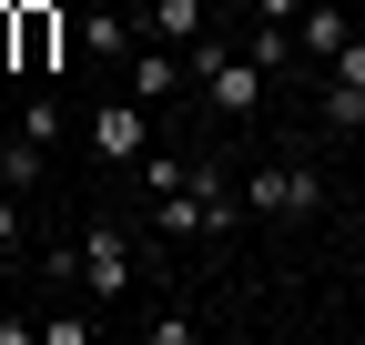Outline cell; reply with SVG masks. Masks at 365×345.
<instances>
[{
    "label": "cell",
    "mask_w": 365,
    "mask_h": 345,
    "mask_svg": "<svg viewBox=\"0 0 365 345\" xmlns=\"http://www.w3.org/2000/svg\"><path fill=\"white\" fill-rule=\"evenodd\" d=\"M132 254H143V234H132V224H112V213H102V224H81V244H71V284H81V294H102V305H112V294L132 284Z\"/></svg>",
    "instance_id": "6da1fadb"
},
{
    "label": "cell",
    "mask_w": 365,
    "mask_h": 345,
    "mask_svg": "<svg viewBox=\"0 0 365 345\" xmlns=\"http://www.w3.org/2000/svg\"><path fill=\"white\" fill-rule=\"evenodd\" d=\"M314 203H325V172H314V163H264L254 183H244V213H264V224L314 213Z\"/></svg>",
    "instance_id": "7a4b0ae2"
},
{
    "label": "cell",
    "mask_w": 365,
    "mask_h": 345,
    "mask_svg": "<svg viewBox=\"0 0 365 345\" xmlns=\"http://www.w3.org/2000/svg\"><path fill=\"white\" fill-rule=\"evenodd\" d=\"M193 71H203V92H213L223 122H244L264 102V61H223V41H193Z\"/></svg>",
    "instance_id": "3957f363"
},
{
    "label": "cell",
    "mask_w": 365,
    "mask_h": 345,
    "mask_svg": "<svg viewBox=\"0 0 365 345\" xmlns=\"http://www.w3.org/2000/svg\"><path fill=\"white\" fill-rule=\"evenodd\" d=\"M11 21H21V71H51L61 61V11L51 0H11Z\"/></svg>",
    "instance_id": "277c9868"
},
{
    "label": "cell",
    "mask_w": 365,
    "mask_h": 345,
    "mask_svg": "<svg viewBox=\"0 0 365 345\" xmlns=\"http://www.w3.org/2000/svg\"><path fill=\"white\" fill-rule=\"evenodd\" d=\"M122 71H132V102H173V81L193 71V61H173V41H143Z\"/></svg>",
    "instance_id": "5b68a950"
},
{
    "label": "cell",
    "mask_w": 365,
    "mask_h": 345,
    "mask_svg": "<svg viewBox=\"0 0 365 345\" xmlns=\"http://www.w3.org/2000/svg\"><path fill=\"white\" fill-rule=\"evenodd\" d=\"M91 143H102L112 163H143V102H102L91 112Z\"/></svg>",
    "instance_id": "8992f818"
},
{
    "label": "cell",
    "mask_w": 365,
    "mask_h": 345,
    "mask_svg": "<svg viewBox=\"0 0 365 345\" xmlns=\"http://www.w3.org/2000/svg\"><path fill=\"white\" fill-rule=\"evenodd\" d=\"M294 51H304L314 71H325V61L345 51V0H314V11H304V31H294Z\"/></svg>",
    "instance_id": "52a82bcc"
},
{
    "label": "cell",
    "mask_w": 365,
    "mask_h": 345,
    "mask_svg": "<svg viewBox=\"0 0 365 345\" xmlns=\"http://www.w3.org/2000/svg\"><path fill=\"white\" fill-rule=\"evenodd\" d=\"M81 51H91V61H132V21H122V11H91V21H81Z\"/></svg>",
    "instance_id": "ba28073f"
},
{
    "label": "cell",
    "mask_w": 365,
    "mask_h": 345,
    "mask_svg": "<svg viewBox=\"0 0 365 345\" xmlns=\"http://www.w3.org/2000/svg\"><path fill=\"white\" fill-rule=\"evenodd\" d=\"M153 41H203V0H153Z\"/></svg>",
    "instance_id": "9c48e42d"
},
{
    "label": "cell",
    "mask_w": 365,
    "mask_h": 345,
    "mask_svg": "<svg viewBox=\"0 0 365 345\" xmlns=\"http://www.w3.org/2000/svg\"><path fill=\"white\" fill-rule=\"evenodd\" d=\"M41 153H51V143L11 133V153H0V183H11V193H31V183H41Z\"/></svg>",
    "instance_id": "30bf717a"
},
{
    "label": "cell",
    "mask_w": 365,
    "mask_h": 345,
    "mask_svg": "<svg viewBox=\"0 0 365 345\" xmlns=\"http://www.w3.org/2000/svg\"><path fill=\"white\" fill-rule=\"evenodd\" d=\"M325 122H335V133H365V81H335L325 71Z\"/></svg>",
    "instance_id": "8fae6325"
},
{
    "label": "cell",
    "mask_w": 365,
    "mask_h": 345,
    "mask_svg": "<svg viewBox=\"0 0 365 345\" xmlns=\"http://www.w3.org/2000/svg\"><path fill=\"white\" fill-rule=\"evenodd\" d=\"M143 183L153 193H182V153H143Z\"/></svg>",
    "instance_id": "7c38bea8"
},
{
    "label": "cell",
    "mask_w": 365,
    "mask_h": 345,
    "mask_svg": "<svg viewBox=\"0 0 365 345\" xmlns=\"http://www.w3.org/2000/svg\"><path fill=\"white\" fill-rule=\"evenodd\" d=\"M11 244H21V193L0 183V254H11Z\"/></svg>",
    "instance_id": "4fadbf2b"
},
{
    "label": "cell",
    "mask_w": 365,
    "mask_h": 345,
    "mask_svg": "<svg viewBox=\"0 0 365 345\" xmlns=\"http://www.w3.org/2000/svg\"><path fill=\"white\" fill-rule=\"evenodd\" d=\"M325 71H335V81H365V41H345V51H335Z\"/></svg>",
    "instance_id": "5bb4252c"
},
{
    "label": "cell",
    "mask_w": 365,
    "mask_h": 345,
    "mask_svg": "<svg viewBox=\"0 0 365 345\" xmlns=\"http://www.w3.org/2000/svg\"><path fill=\"white\" fill-rule=\"evenodd\" d=\"M254 21H284L294 31V0H254Z\"/></svg>",
    "instance_id": "9a60e30c"
}]
</instances>
